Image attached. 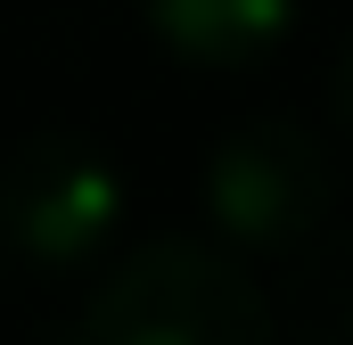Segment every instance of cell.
Returning <instances> with one entry per match:
<instances>
[{
	"label": "cell",
	"instance_id": "1",
	"mask_svg": "<svg viewBox=\"0 0 353 345\" xmlns=\"http://www.w3.org/2000/svg\"><path fill=\"white\" fill-rule=\"evenodd\" d=\"M74 345H279V313L247 255L197 230H165L90 279Z\"/></svg>",
	"mask_w": 353,
	"mask_h": 345
},
{
	"label": "cell",
	"instance_id": "3",
	"mask_svg": "<svg viewBox=\"0 0 353 345\" xmlns=\"http://www.w3.org/2000/svg\"><path fill=\"white\" fill-rule=\"evenodd\" d=\"M132 222L123 165L90 132H25L0 157V247L33 271H90Z\"/></svg>",
	"mask_w": 353,
	"mask_h": 345
},
{
	"label": "cell",
	"instance_id": "4",
	"mask_svg": "<svg viewBox=\"0 0 353 345\" xmlns=\"http://www.w3.org/2000/svg\"><path fill=\"white\" fill-rule=\"evenodd\" d=\"M157 50L205 75H247L296 33V0H140Z\"/></svg>",
	"mask_w": 353,
	"mask_h": 345
},
{
	"label": "cell",
	"instance_id": "2",
	"mask_svg": "<svg viewBox=\"0 0 353 345\" xmlns=\"http://www.w3.org/2000/svg\"><path fill=\"white\" fill-rule=\"evenodd\" d=\"M205 222L247 263H296L337 214V165L304 115H255L205 157Z\"/></svg>",
	"mask_w": 353,
	"mask_h": 345
},
{
	"label": "cell",
	"instance_id": "5",
	"mask_svg": "<svg viewBox=\"0 0 353 345\" xmlns=\"http://www.w3.org/2000/svg\"><path fill=\"white\" fill-rule=\"evenodd\" d=\"M304 255H312V288H304L312 337H304V345H345V304H337V247H329V230H321Z\"/></svg>",
	"mask_w": 353,
	"mask_h": 345
}]
</instances>
